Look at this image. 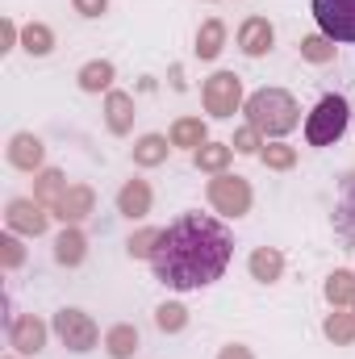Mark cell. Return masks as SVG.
Returning a JSON list of instances; mask_svg holds the SVG:
<instances>
[{"mask_svg": "<svg viewBox=\"0 0 355 359\" xmlns=\"http://www.w3.org/2000/svg\"><path fill=\"white\" fill-rule=\"evenodd\" d=\"M109 84H113V63L96 59V63H84L80 67V88L84 92H105Z\"/></svg>", "mask_w": 355, "mask_h": 359, "instance_id": "25", "label": "cell"}, {"mask_svg": "<svg viewBox=\"0 0 355 359\" xmlns=\"http://www.w3.org/2000/svg\"><path fill=\"white\" fill-rule=\"evenodd\" d=\"M105 351H109L113 359H130L134 351H138V330H134V326H126V322H121V326H113V330L105 334Z\"/></svg>", "mask_w": 355, "mask_h": 359, "instance_id": "20", "label": "cell"}, {"mask_svg": "<svg viewBox=\"0 0 355 359\" xmlns=\"http://www.w3.org/2000/svg\"><path fill=\"white\" fill-rule=\"evenodd\" d=\"M209 205L226 217H243L251 209V184L243 176H217L209 180Z\"/></svg>", "mask_w": 355, "mask_h": 359, "instance_id": "5", "label": "cell"}, {"mask_svg": "<svg viewBox=\"0 0 355 359\" xmlns=\"http://www.w3.org/2000/svg\"><path fill=\"white\" fill-rule=\"evenodd\" d=\"M326 339H330V343H339V347H347V343L355 339V313L335 309V313L326 318Z\"/></svg>", "mask_w": 355, "mask_h": 359, "instance_id": "26", "label": "cell"}, {"mask_svg": "<svg viewBox=\"0 0 355 359\" xmlns=\"http://www.w3.org/2000/svg\"><path fill=\"white\" fill-rule=\"evenodd\" d=\"M4 222H8V230H13V234H29V238H38V234H46L51 213H46V205H42V201H25V196H17V201H8Z\"/></svg>", "mask_w": 355, "mask_h": 359, "instance_id": "8", "label": "cell"}, {"mask_svg": "<svg viewBox=\"0 0 355 359\" xmlns=\"http://www.w3.org/2000/svg\"><path fill=\"white\" fill-rule=\"evenodd\" d=\"M8 359H13V355H8Z\"/></svg>", "mask_w": 355, "mask_h": 359, "instance_id": "37", "label": "cell"}, {"mask_svg": "<svg viewBox=\"0 0 355 359\" xmlns=\"http://www.w3.org/2000/svg\"><path fill=\"white\" fill-rule=\"evenodd\" d=\"M168 142H172V138H163V134H142V138L134 142V163H138V168H159V163L168 159V151H172Z\"/></svg>", "mask_w": 355, "mask_h": 359, "instance_id": "16", "label": "cell"}, {"mask_svg": "<svg viewBox=\"0 0 355 359\" xmlns=\"http://www.w3.org/2000/svg\"><path fill=\"white\" fill-rule=\"evenodd\" d=\"M297 121H301V109L284 88H260L247 96V126H255L267 138L288 134Z\"/></svg>", "mask_w": 355, "mask_h": 359, "instance_id": "2", "label": "cell"}, {"mask_svg": "<svg viewBox=\"0 0 355 359\" xmlns=\"http://www.w3.org/2000/svg\"><path fill=\"white\" fill-rule=\"evenodd\" d=\"M72 4H76L80 17H100V13L109 8V0H72Z\"/></svg>", "mask_w": 355, "mask_h": 359, "instance_id": "33", "label": "cell"}, {"mask_svg": "<svg viewBox=\"0 0 355 359\" xmlns=\"http://www.w3.org/2000/svg\"><path fill=\"white\" fill-rule=\"evenodd\" d=\"M0 259H4V268H21V259H25V251H21V243L8 234V238H0Z\"/></svg>", "mask_w": 355, "mask_h": 359, "instance_id": "32", "label": "cell"}, {"mask_svg": "<svg viewBox=\"0 0 355 359\" xmlns=\"http://www.w3.org/2000/svg\"><path fill=\"white\" fill-rule=\"evenodd\" d=\"M280 271H284V255H280L276 247H260V251H251V276H255V280L272 284V280H280Z\"/></svg>", "mask_w": 355, "mask_h": 359, "instance_id": "18", "label": "cell"}, {"mask_svg": "<svg viewBox=\"0 0 355 359\" xmlns=\"http://www.w3.org/2000/svg\"><path fill=\"white\" fill-rule=\"evenodd\" d=\"M351 313H355V305H351Z\"/></svg>", "mask_w": 355, "mask_h": 359, "instance_id": "36", "label": "cell"}, {"mask_svg": "<svg viewBox=\"0 0 355 359\" xmlns=\"http://www.w3.org/2000/svg\"><path fill=\"white\" fill-rule=\"evenodd\" d=\"M301 55H305L309 63H330V59H335V42H330L326 34H318V38H305V42H301Z\"/></svg>", "mask_w": 355, "mask_h": 359, "instance_id": "29", "label": "cell"}, {"mask_svg": "<svg viewBox=\"0 0 355 359\" xmlns=\"http://www.w3.org/2000/svg\"><path fill=\"white\" fill-rule=\"evenodd\" d=\"M84 255H88V243H84V234H80L76 226H67V230L55 238V259H59L63 268H76V264H84Z\"/></svg>", "mask_w": 355, "mask_h": 359, "instance_id": "15", "label": "cell"}, {"mask_svg": "<svg viewBox=\"0 0 355 359\" xmlns=\"http://www.w3.org/2000/svg\"><path fill=\"white\" fill-rule=\"evenodd\" d=\"M230 155H234V147H230V142H205L201 151H192L196 168H201V172H213V176H222V172H226Z\"/></svg>", "mask_w": 355, "mask_h": 359, "instance_id": "17", "label": "cell"}, {"mask_svg": "<svg viewBox=\"0 0 355 359\" xmlns=\"http://www.w3.org/2000/svg\"><path fill=\"white\" fill-rule=\"evenodd\" d=\"M234 255V234L209 213H184L168 230H159L151 268L155 280L172 292H192L213 284Z\"/></svg>", "mask_w": 355, "mask_h": 359, "instance_id": "1", "label": "cell"}, {"mask_svg": "<svg viewBox=\"0 0 355 359\" xmlns=\"http://www.w3.org/2000/svg\"><path fill=\"white\" fill-rule=\"evenodd\" d=\"M272 25H267V17H247L243 21V29H239V46H243V55H251V59H260L272 50Z\"/></svg>", "mask_w": 355, "mask_h": 359, "instance_id": "12", "label": "cell"}, {"mask_svg": "<svg viewBox=\"0 0 355 359\" xmlns=\"http://www.w3.org/2000/svg\"><path fill=\"white\" fill-rule=\"evenodd\" d=\"M155 326H159V330H168V334H176V330L188 326V309L176 305V301H172V305H159V309H155Z\"/></svg>", "mask_w": 355, "mask_h": 359, "instance_id": "27", "label": "cell"}, {"mask_svg": "<svg viewBox=\"0 0 355 359\" xmlns=\"http://www.w3.org/2000/svg\"><path fill=\"white\" fill-rule=\"evenodd\" d=\"M222 42H226V25H222L217 17H209V21L201 25V34H196V55H201V59H217V55H222Z\"/></svg>", "mask_w": 355, "mask_h": 359, "instance_id": "21", "label": "cell"}, {"mask_svg": "<svg viewBox=\"0 0 355 359\" xmlns=\"http://www.w3.org/2000/svg\"><path fill=\"white\" fill-rule=\"evenodd\" d=\"M347 121H351V104L343 100V96H322L318 104H314V113L305 117V138H309V147H330V142H339L343 138V130H347Z\"/></svg>", "mask_w": 355, "mask_h": 359, "instance_id": "3", "label": "cell"}, {"mask_svg": "<svg viewBox=\"0 0 355 359\" xmlns=\"http://www.w3.org/2000/svg\"><path fill=\"white\" fill-rule=\"evenodd\" d=\"M8 163L21 168V172L42 168V142H38L34 134H13V142H8Z\"/></svg>", "mask_w": 355, "mask_h": 359, "instance_id": "14", "label": "cell"}, {"mask_svg": "<svg viewBox=\"0 0 355 359\" xmlns=\"http://www.w3.org/2000/svg\"><path fill=\"white\" fill-rule=\"evenodd\" d=\"M217 359H255V355H251L243 343H230V347H222V355H217Z\"/></svg>", "mask_w": 355, "mask_h": 359, "instance_id": "34", "label": "cell"}, {"mask_svg": "<svg viewBox=\"0 0 355 359\" xmlns=\"http://www.w3.org/2000/svg\"><path fill=\"white\" fill-rule=\"evenodd\" d=\"M13 42H17V25H13V21H4V46H0V50H8Z\"/></svg>", "mask_w": 355, "mask_h": 359, "instance_id": "35", "label": "cell"}, {"mask_svg": "<svg viewBox=\"0 0 355 359\" xmlns=\"http://www.w3.org/2000/svg\"><path fill=\"white\" fill-rule=\"evenodd\" d=\"M55 334L63 339L67 351H92L96 347V322L84 309H59L55 313Z\"/></svg>", "mask_w": 355, "mask_h": 359, "instance_id": "7", "label": "cell"}, {"mask_svg": "<svg viewBox=\"0 0 355 359\" xmlns=\"http://www.w3.org/2000/svg\"><path fill=\"white\" fill-rule=\"evenodd\" d=\"M260 138H264V134H260L255 126H243V130L234 134V142H230V147H234L239 155H260V151H264V142H260Z\"/></svg>", "mask_w": 355, "mask_h": 359, "instance_id": "30", "label": "cell"}, {"mask_svg": "<svg viewBox=\"0 0 355 359\" xmlns=\"http://www.w3.org/2000/svg\"><path fill=\"white\" fill-rule=\"evenodd\" d=\"M155 243H159V230H138V234L130 238V255H134V259H151V255H155Z\"/></svg>", "mask_w": 355, "mask_h": 359, "instance_id": "31", "label": "cell"}, {"mask_svg": "<svg viewBox=\"0 0 355 359\" xmlns=\"http://www.w3.org/2000/svg\"><path fill=\"white\" fill-rule=\"evenodd\" d=\"M63 192H67V180H63V172H55V168H46L38 176V184H34V201H42L46 209H55L63 201Z\"/></svg>", "mask_w": 355, "mask_h": 359, "instance_id": "19", "label": "cell"}, {"mask_svg": "<svg viewBox=\"0 0 355 359\" xmlns=\"http://www.w3.org/2000/svg\"><path fill=\"white\" fill-rule=\"evenodd\" d=\"M92 205H96V196H92L88 184H67V192H63V201L51 209L55 217H63L67 226H76V222H84L92 213Z\"/></svg>", "mask_w": 355, "mask_h": 359, "instance_id": "10", "label": "cell"}, {"mask_svg": "<svg viewBox=\"0 0 355 359\" xmlns=\"http://www.w3.org/2000/svg\"><path fill=\"white\" fill-rule=\"evenodd\" d=\"M260 159H264L267 168H276V172H288V168L297 163V151H293V147H284V142H272V147L260 151Z\"/></svg>", "mask_w": 355, "mask_h": 359, "instance_id": "28", "label": "cell"}, {"mask_svg": "<svg viewBox=\"0 0 355 359\" xmlns=\"http://www.w3.org/2000/svg\"><path fill=\"white\" fill-rule=\"evenodd\" d=\"M105 121H109L113 134H130V126H134V96H130V92H109V100H105Z\"/></svg>", "mask_w": 355, "mask_h": 359, "instance_id": "13", "label": "cell"}, {"mask_svg": "<svg viewBox=\"0 0 355 359\" xmlns=\"http://www.w3.org/2000/svg\"><path fill=\"white\" fill-rule=\"evenodd\" d=\"M172 147H184V151H201L205 147V126L201 117H180L172 126Z\"/></svg>", "mask_w": 355, "mask_h": 359, "instance_id": "22", "label": "cell"}, {"mask_svg": "<svg viewBox=\"0 0 355 359\" xmlns=\"http://www.w3.org/2000/svg\"><path fill=\"white\" fill-rule=\"evenodd\" d=\"M8 347H13L17 355H38V351L46 347V322L34 318V313L13 318V322H8Z\"/></svg>", "mask_w": 355, "mask_h": 359, "instance_id": "9", "label": "cell"}, {"mask_svg": "<svg viewBox=\"0 0 355 359\" xmlns=\"http://www.w3.org/2000/svg\"><path fill=\"white\" fill-rule=\"evenodd\" d=\"M201 96H205V109H209L213 117H230V113L243 104V80H239L234 72H217V76L205 80Z\"/></svg>", "mask_w": 355, "mask_h": 359, "instance_id": "6", "label": "cell"}, {"mask_svg": "<svg viewBox=\"0 0 355 359\" xmlns=\"http://www.w3.org/2000/svg\"><path fill=\"white\" fill-rule=\"evenodd\" d=\"M326 301L339 309V305H355V271H335L326 280Z\"/></svg>", "mask_w": 355, "mask_h": 359, "instance_id": "24", "label": "cell"}, {"mask_svg": "<svg viewBox=\"0 0 355 359\" xmlns=\"http://www.w3.org/2000/svg\"><path fill=\"white\" fill-rule=\"evenodd\" d=\"M21 46H25L29 55H38V59H42V55H51V50H55V34H51L42 21H29V25L21 29Z\"/></svg>", "mask_w": 355, "mask_h": 359, "instance_id": "23", "label": "cell"}, {"mask_svg": "<svg viewBox=\"0 0 355 359\" xmlns=\"http://www.w3.org/2000/svg\"><path fill=\"white\" fill-rule=\"evenodd\" d=\"M314 17L330 42H355V0H314Z\"/></svg>", "mask_w": 355, "mask_h": 359, "instance_id": "4", "label": "cell"}, {"mask_svg": "<svg viewBox=\"0 0 355 359\" xmlns=\"http://www.w3.org/2000/svg\"><path fill=\"white\" fill-rule=\"evenodd\" d=\"M117 213L121 217H147L151 213V184L147 180H126L121 192H117Z\"/></svg>", "mask_w": 355, "mask_h": 359, "instance_id": "11", "label": "cell"}]
</instances>
